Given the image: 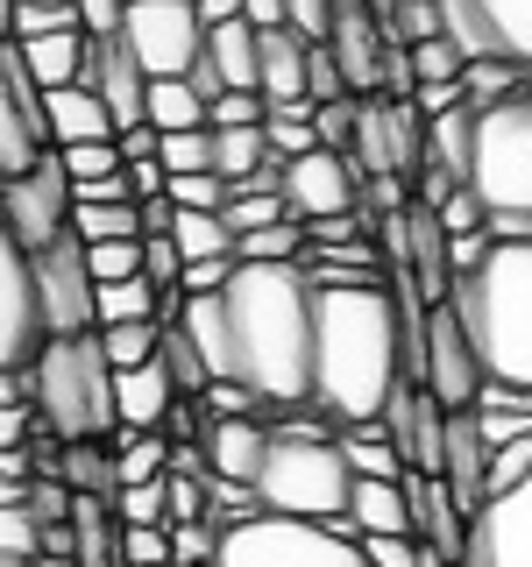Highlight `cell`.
<instances>
[{"instance_id": "cell-1", "label": "cell", "mask_w": 532, "mask_h": 567, "mask_svg": "<svg viewBox=\"0 0 532 567\" xmlns=\"http://www.w3.org/2000/svg\"><path fill=\"white\" fill-rule=\"evenodd\" d=\"M405 383H412V327H405L398 284H327L313 412H327L334 425H377Z\"/></svg>"}, {"instance_id": "cell-2", "label": "cell", "mask_w": 532, "mask_h": 567, "mask_svg": "<svg viewBox=\"0 0 532 567\" xmlns=\"http://www.w3.org/2000/svg\"><path fill=\"white\" fill-rule=\"evenodd\" d=\"M227 327H235V383L263 398V412H306L313 354H319V284L306 262H242L227 284Z\"/></svg>"}, {"instance_id": "cell-3", "label": "cell", "mask_w": 532, "mask_h": 567, "mask_svg": "<svg viewBox=\"0 0 532 567\" xmlns=\"http://www.w3.org/2000/svg\"><path fill=\"white\" fill-rule=\"evenodd\" d=\"M461 312L497 390H532V241H497L475 277H454Z\"/></svg>"}, {"instance_id": "cell-4", "label": "cell", "mask_w": 532, "mask_h": 567, "mask_svg": "<svg viewBox=\"0 0 532 567\" xmlns=\"http://www.w3.org/2000/svg\"><path fill=\"white\" fill-rule=\"evenodd\" d=\"M263 518H298V525H348L355 468L341 454V433H327V412H291L270 425V461L256 475Z\"/></svg>"}, {"instance_id": "cell-5", "label": "cell", "mask_w": 532, "mask_h": 567, "mask_svg": "<svg viewBox=\"0 0 532 567\" xmlns=\"http://www.w3.org/2000/svg\"><path fill=\"white\" fill-rule=\"evenodd\" d=\"M35 377V412H43V433L79 447V440H106L121 433V369L106 362L100 333H79V341H50L43 362L29 369Z\"/></svg>"}, {"instance_id": "cell-6", "label": "cell", "mask_w": 532, "mask_h": 567, "mask_svg": "<svg viewBox=\"0 0 532 567\" xmlns=\"http://www.w3.org/2000/svg\"><path fill=\"white\" fill-rule=\"evenodd\" d=\"M469 192L490 206V220L497 213H532V93L504 100V106H483Z\"/></svg>"}, {"instance_id": "cell-7", "label": "cell", "mask_w": 532, "mask_h": 567, "mask_svg": "<svg viewBox=\"0 0 532 567\" xmlns=\"http://www.w3.org/2000/svg\"><path fill=\"white\" fill-rule=\"evenodd\" d=\"M213 567H369L348 525H298V518H248L221 539Z\"/></svg>"}, {"instance_id": "cell-8", "label": "cell", "mask_w": 532, "mask_h": 567, "mask_svg": "<svg viewBox=\"0 0 532 567\" xmlns=\"http://www.w3.org/2000/svg\"><path fill=\"white\" fill-rule=\"evenodd\" d=\"M129 50L142 58V71L156 79H192L206 58V14L192 8V0H129Z\"/></svg>"}, {"instance_id": "cell-9", "label": "cell", "mask_w": 532, "mask_h": 567, "mask_svg": "<svg viewBox=\"0 0 532 567\" xmlns=\"http://www.w3.org/2000/svg\"><path fill=\"white\" fill-rule=\"evenodd\" d=\"M412 383H426L448 412H475V404H483L490 369H483V354H475V341H469V327H461L454 306L426 312V354H419Z\"/></svg>"}, {"instance_id": "cell-10", "label": "cell", "mask_w": 532, "mask_h": 567, "mask_svg": "<svg viewBox=\"0 0 532 567\" xmlns=\"http://www.w3.org/2000/svg\"><path fill=\"white\" fill-rule=\"evenodd\" d=\"M0 192H8V241H22L29 256H43L50 241H64V235H71L79 185H71V171H64V156H58V150H50L29 177H14V185H0Z\"/></svg>"}, {"instance_id": "cell-11", "label": "cell", "mask_w": 532, "mask_h": 567, "mask_svg": "<svg viewBox=\"0 0 532 567\" xmlns=\"http://www.w3.org/2000/svg\"><path fill=\"white\" fill-rule=\"evenodd\" d=\"M43 348H50V319H43L35 256L22 241H0V369H35Z\"/></svg>"}, {"instance_id": "cell-12", "label": "cell", "mask_w": 532, "mask_h": 567, "mask_svg": "<svg viewBox=\"0 0 532 567\" xmlns=\"http://www.w3.org/2000/svg\"><path fill=\"white\" fill-rule=\"evenodd\" d=\"M35 284H43V319L50 341H79V333H100V284L93 262H85V241L64 235L35 256Z\"/></svg>"}, {"instance_id": "cell-13", "label": "cell", "mask_w": 532, "mask_h": 567, "mask_svg": "<svg viewBox=\"0 0 532 567\" xmlns=\"http://www.w3.org/2000/svg\"><path fill=\"white\" fill-rule=\"evenodd\" d=\"M284 206H291L298 227L362 213V171H355V156L313 150V156H298V164H284Z\"/></svg>"}, {"instance_id": "cell-14", "label": "cell", "mask_w": 532, "mask_h": 567, "mask_svg": "<svg viewBox=\"0 0 532 567\" xmlns=\"http://www.w3.org/2000/svg\"><path fill=\"white\" fill-rule=\"evenodd\" d=\"M334 64H341L348 93L355 100H383V64H390V22L369 0H341V14H334V35H327Z\"/></svg>"}, {"instance_id": "cell-15", "label": "cell", "mask_w": 532, "mask_h": 567, "mask_svg": "<svg viewBox=\"0 0 532 567\" xmlns=\"http://www.w3.org/2000/svg\"><path fill=\"white\" fill-rule=\"evenodd\" d=\"M448 419L454 412L426 383H405L398 398H390L383 425H390V440H398V454H405L412 475H448Z\"/></svg>"}, {"instance_id": "cell-16", "label": "cell", "mask_w": 532, "mask_h": 567, "mask_svg": "<svg viewBox=\"0 0 532 567\" xmlns=\"http://www.w3.org/2000/svg\"><path fill=\"white\" fill-rule=\"evenodd\" d=\"M461 567H532V483L490 496V511L469 525V560Z\"/></svg>"}, {"instance_id": "cell-17", "label": "cell", "mask_w": 532, "mask_h": 567, "mask_svg": "<svg viewBox=\"0 0 532 567\" xmlns=\"http://www.w3.org/2000/svg\"><path fill=\"white\" fill-rule=\"evenodd\" d=\"M85 85H93V93L114 106L121 135L150 121V71H142V58L129 50V35H114V43H93V58H85Z\"/></svg>"}, {"instance_id": "cell-18", "label": "cell", "mask_w": 532, "mask_h": 567, "mask_svg": "<svg viewBox=\"0 0 532 567\" xmlns=\"http://www.w3.org/2000/svg\"><path fill=\"white\" fill-rule=\"evenodd\" d=\"M405 496H412V532L426 554H440L454 567L469 560V511L454 504L448 475H405Z\"/></svg>"}, {"instance_id": "cell-19", "label": "cell", "mask_w": 532, "mask_h": 567, "mask_svg": "<svg viewBox=\"0 0 532 567\" xmlns=\"http://www.w3.org/2000/svg\"><path fill=\"white\" fill-rule=\"evenodd\" d=\"M85 142H121V121L93 85L50 93V150H85Z\"/></svg>"}, {"instance_id": "cell-20", "label": "cell", "mask_w": 532, "mask_h": 567, "mask_svg": "<svg viewBox=\"0 0 532 567\" xmlns=\"http://www.w3.org/2000/svg\"><path fill=\"white\" fill-rule=\"evenodd\" d=\"M206 461H213L221 483H248V489H256L263 461H270V425H263V419H213Z\"/></svg>"}, {"instance_id": "cell-21", "label": "cell", "mask_w": 532, "mask_h": 567, "mask_svg": "<svg viewBox=\"0 0 532 567\" xmlns=\"http://www.w3.org/2000/svg\"><path fill=\"white\" fill-rule=\"evenodd\" d=\"M114 398H121V433H164L171 412H177V383H171V369H164V362H150V369H121Z\"/></svg>"}, {"instance_id": "cell-22", "label": "cell", "mask_w": 532, "mask_h": 567, "mask_svg": "<svg viewBox=\"0 0 532 567\" xmlns=\"http://www.w3.org/2000/svg\"><path fill=\"white\" fill-rule=\"evenodd\" d=\"M348 532H355V539H419L405 483H355V496H348Z\"/></svg>"}, {"instance_id": "cell-23", "label": "cell", "mask_w": 532, "mask_h": 567, "mask_svg": "<svg viewBox=\"0 0 532 567\" xmlns=\"http://www.w3.org/2000/svg\"><path fill=\"white\" fill-rule=\"evenodd\" d=\"M263 35V100L270 106H291V100H313L306 93V71H313V43L298 29H256Z\"/></svg>"}, {"instance_id": "cell-24", "label": "cell", "mask_w": 532, "mask_h": 567, "mask_svg": "<svg viewBox=\"0 0 532 567\" xmlns=\"http://www.w3.org/2000/svg\"><path fill=\"white\" fill-rule=\"evenodd\" d=\"M206 64L221 71L227 93H263V35L248 22H227L206 35Z\"/></svg>"}, {"instance_id": "cell-25", "label": "cell", "mask_w": 532, "mask_h": 567, "mask_svg": "<svg viewBox=\"0 0 532 567\" xmlns=\"http://www.w3.org/2000/svg\"><path fill=\"white\" fill-rule=\"evenodd\" d=\"M341 454H348L355 483H405V475H412L383 419H377V425H341Z\"/></svg>"}, {"instance_id": "cell-26", "label": "cell", "mask_w": 532, "mask_h": 567, "mask_svg": "<svg viewBox=\"0 0 532 567\" xmlns=\"http://www.w3.org/2000/svg\"><path fill=\"white\" fill-rule=\"evenodd\" d=\"M440 35H448V43H454L469 64L504 58V43H497V29H490L483 0H440ZM504 64H511V58H504Z\"/></svg>"}, {"instance_id": "cell-27", "label": "cell", "mask_w": 532, "mask_h": 567, "mask_svg": "<svg viewBox=\"0 0 532 567\" xmlns=\"http://www.w3.org/2000/svg\"><path fill=\"white\" fill-rule=\"evenodd\" d=\"M64 483L79 496L114 504V496H121V454L106 447V440H79V447H64Z\"/></svg>"}, {"instance_id": "cell-28", "label": "cell", "mask_w": 532, "mask_h": 567, "mask_svg": "<svg viewBox=\"0 0 532 567\" xmlns=\"http://www.w3.org/2000/svg\"><path fill=\"white\" fill-rule=\"evenodd\" d=\"M171 241H177V256H185V262L242 256V235H235V227H227V213H177Z\"/></svg>"}, {"instance_id": "cell-29", "label": "cell", "mask_w": 532, "mask_h": 567, "mask_svg": "<svg viewBox=\"0 0 532 567\" xmlns=\"http://www.w3.org/2000/svg\"><path fill=\"white\" fill-rule=\"evenodd\" d=\"M150 128H156V135H192V128H206V100L192 93V79H156V85H150Z\"/></svg>"}, {"instance_id": "cell-30", "label": "cell", "mask_w": 532, "mask_h": 567, "mask_svg": "<svg viewBox=\"0 0 532 567\" xmlns=\"http://www.w3.org/2000/svg\"><path fill=\"white\" fill-rule=\"evenodd\" d=\"M142 319H164V291L150 277L100 284V327H142Z\"/></svg>"}, {"instance_id": "cell-31", "label": "cell", "mask_w": 532, "mask_h": 567, "mask_svg": "<svg viewBox=\"0 0 532 567\" xmlns=\"http://www.w3.org/2000/svg\"><path fill=\"white\" fill-rule=\"evenodd\" d=\"M156 362L171 369V383H177V398H206L213 390V369H206V354H200V341H192L177 319H164V354Z\"/></svg>"}, {"instance_id": "cell-32", "label": "cell", "mask_w": 532, "mask_h": 567, "mask_svg": "<svg viewBox=\"0 0 532 567\" xmlns=\"http://www.w3.org/2000/svg\"><path fill=\"white\" fill-rule=\"evenodd\" d=\"M171 447H177V440L171 433H121V489H129V483H164V475H171Z\"/></svg>"}, {"instance_id": "cell-33", "label": "cell", "mask_w": 532, "mask_h": 567, "mask_svg": "<svg viewBox=\"0 0 532 567\" xmlns=\"http://www.w3.org/2000/svg\"><path fill=\"white\" fill-rule=\"evenodd\" d=\"M100 348L114 369H150L164 354V319H142V327H100Z\"/></svg>"}, {"instance_id": "cell-34", "label": "cell", "mask_w": 532, "mask_h": 567, "mask_svg": "<svg viewBox=\"0 0 532 567\" xmlns=\"http://www.w3.org/2000/svg\"><path fill=\"white\" fill-rule=\"evenodd\" d=\"M71 235L85 248L100 241H142V206H79L71 213Z\"/></svg>"}, {"instance_id": "cell-35", "label": "cell", "mask_w": 532, "mask_h": 567, "mask_svg": "<svg viewBox=\"0 0 532 567\" xmlns=\"http://www.w3.org/2000/svg\"><path fill=\"white\" fill-rule=\"evenodd\" d=\"M291 220V206H284L277 185H242L235 199H227V227L235 235H263V227H284Z\"/></svg>"}, {"instance_id": "cell-36", "label": "cell", "mask_w": 532, "mask_h": 567, "mask_svg": "<svg viewBox=\"0 0 532 567\" xmlns=\"http://www.w3.org/2000/svg\"><path fill=\"white\" fill-rule=\"evenodd\" d=\"M483 14H490L497 43H504V58L532 71V0H483Z\"/></svg>"}, {"instance_id": "cell-37", "label": "cell", "mask_w": 532, "mask_h": 567, "mask_svg": "<svg viewBox=\"0 0 532 567\" xmlns=\"http://www.w3.org/2000/svg\"><path fill=\"white\" fill-rule=\"evenodd\" d=\"M469 106H504V100H519L525 93V64H504V58H490V64H469Z\"/></svg>"}, {"instance_id": "cell-38", "label": "cell", "mask_w": 532, "mask_h": 567, "mask_svg": "<svg viewBox=\"0 0 532 567\" xmlns=\"http://www.w3.org/2000/svg\"><path fill=\"white\" fill-rule=\"evenodd\" d=\"M0 560H43V518L29 504H0Z\"/></svg>"}, {"instance_id": "cell-39", "label": "cell", "mask_w": 532, "mask_h": 567, "mask_svg": "<svg viewBox=\"0 0 532 567\" xmlns=\"http://www.w3.org/2000/svg\"><path fill=\"white\" fill-rule=\"evenodd\" d=\"M114 518L121 525H171V475L164 483H129L114 496Z\"/></svg>"}, {"instance_id": "cell-40", "label": "cell", "mask_w": 532, "mask_h": 567, "mask_svg": "<svg viewBox=\"0 0 532 567\" xmlns=\"http://www.w3.org/2000/svg\"><path fill=\"white\" fill-rule=\"evenodd\" d=\"M64 156V171H71V185H100V177H121L129 171V156H121V142H85V150H58Z\"/></svg>"}, {"instance_id": "cell-41", "label": "cell", "mask_w": 532, "mask_h": 567, "mask_svg": "<svg viewBox=\"0 0 532 567\" xmlns=\"http://www.w3.org/2000/svg\"><path fill=\"white\" fill-rule=\"evenodd\" d=\"M412 71H419V85H461L469 79V58H461L448 35H433V43L412 50Z\"/></svg>"}, {"instance_id": "cell-42", "label": "cell", "mask_w": 532, "mask_h": 567, "mask_svg": "<svg viewBox=\"0 0 532 567\" xmlns=\"http://www.w3.org/2000/svg\"><path fill=\"white\" fill-rule=\"evenodd\" d=\"M121 554H129V567H177L171 525H121Z\"/></svg>"}, {"instance_id": "cell-43", "label": "cell", "mask_w": 532, "mask_h": 567, "mask_svg": "<svg viewBox=\"0 0 532 567\" xmlns=\"http://www.w3.org/2000/svg\"><path fill=\"white\" fill-rule=\"evenodd\" d=\"M440 35V0H398V14H390V43L419 50Z\"/></svg>"}, {"instance_id": "cell-44", "label": "cell", "mask_w": 532, "mask_h": 567, "mask_svg": "<svg viewBox=\"0 0 532 567\" xmlns=\"http://www.w3.org/2000/svg\"><path fill=\"white\" fill-rule=\"evenodd\" d=\"M85 262H93V284L150 277V270H142V241H100V248H85Z\"/></svg>"}, {"instance_id": "cell-45", "label": "cell", "mask_w": 532, "mask_h": 567, "mask_svg": "<svg viewBox=\"0 0 532 567\" xmlns=\"http://www.w3.org/2000/svg\"><path fill=\"white\" fill-rule=\"evenodd\" d=\"M313 128H319V142H327V150L355 156V128H362V100H327V106L313 114Z\"/></svg>"}, {"instance_id": "cell-46", "label": "cell", "mask_w": 532, "mask_h": 567, "mask_svg": "<svg viewBox=\"0 0 532 567\" xmlns=\"http://www.w3.org/2000/svg\"><path fill=\"white\" fill-rule=\"evenodd\" d=\"M164 171H171V177H200V171H213V128L164 135Z\"/></svg>"}, {"instance_id": "cell-47", "label": "cell", "mask_w": 532, "mask_h": 567, "mask_svg": "<svg viewBox=\"0 0 532 567\" xmlns=\"http://www.w3.org/2000/svg\"><path fill=\"white\" fill-rule=\"evenodd\" d=\"M221 525H171V546H177V567H213L221 560Z\"/></svg>"}, {"instance_id": "cell-48", "label": "cell", "mask_w": 532, "mask_h": 567, "mask_svg": "<svg viewBox=\"0 0 532 567\" xmlns=\"http://www.w3.org/2000/svg\"><path fill=\"white\" fill-rule=\"evenodd\" d=\"M263 121H270V100H263V93H227L206 114V128H263Z\"/></svg>"}, {"instance_id": "cell-49", "label": "cell", "mask_w": 532, "mask_h": 567, "mask_svg": "<svg viewBox=\"0 0 532 567\" xmlns=\"http://www.w3.org/2000/svg\"><path fill=\"white\" fill-rule=\"evenodd\" d=\"M306 93H313V106H327V100H355V93H348V79H341V64H334V50H327V43H313V71H306Z\"/></svg>"}, {"instance_id": "cell-50", "label": "cell", "mask_w": 532, "mask_h": 567, "mask_svg": "<svg viewBox=\"0 0 532 567\" xmlns=\"http://www.w3.org/2000/svg\"><path fill=\"white\" fill-rule=\"evenodd\" d=\"M79 29L93 35V43H114V35L129 29V0H79Z\"/></svg>"}, {"instance_id": "cell-51", "label": "cell", "mask_w": 532, "mask_h": 567, "mask_svg": "<svg viewBox=\"0 0 532 567\" xmlns=\"http://www.w3.org/2000/svg\"><path fill=\"white\" fill-rule=\"evenodd\" d=\"M206 412L213 419H263V398L248 383H213L206 390Z\"/></svg>"}, {"instance_id": "cell-52", "label": "cell", "mask_w": 532, "mask_h": 567, "mask_svg": "<svg viewBox=\"0 0 532 567\" xmlns=\"http://www.w3.org/2000/svg\"><path fill=\"white\" fill-rule=\"evenodd\" d=\"M334 14H341V0H291V29L306 35V43H327Z\"/></svg>"}, {"instance_id": "cell-53", "label": "cell", "mask_w": 532, "mask_h": 567, "mask_svg": "<svg viewBox=\"0 0 532 567\" xmlns=\"http://www.w3.org/2000/svg\"><path fill=\"white\" fill-rule=\"evenodd\" d=\"M369 567H426V546L419 539H362Z\"/></svg>"}, {"instance_id": "cell-54", "label": "cell", "mask_w": 532, "mask_h": 567, "mask_svg": "<svg viewBox=\"0 0 532 567\" xmlns=\"http://www.w3.org/2000/svg\"><path fill=\"white\" fill-rule=\"evenodd\" d=\"M412 106H419V121L461 114V106H469V85H419V93H412Z\"/></svg>"}, {"instance_id": "cell-55", "label": "cell", "mask_w": 532, "mask_h": 567, "mask_svg": "<svg viewBox=\"0 0 532 567\" xmlns=\"http://www.w3.org/2000/svg\"><path fill=\"white\" fill-rule=\"evenodd\" d=\"M29 419H43V412H29V398H0V447H22Z\"/></svg>"}, {"instance_id": "cell-56", "label": "cell", "mask_w": 532, "mask_h": 567, "mask_svg": "<svg viewBox=\"0 0 532 567\" xmlns=\"http://www.w3.org/2000/svg\"><path fill=\"white\" fill-rule=\"evenodd\" d=\"M248 29H291V0H248Z\"/></svg>"}, {"instance_id": "cell-57", "label": "cell", "mask_w": 532, "mask_h": 567, "mask_svg": "<svg viewBox=\"0 0 532 567\" xmlns=\"http://www.w3.org/2000/svg\"><path fill=\"white\" fill-rule=\"evenodd\" d=\"M192 8L206 14V29H227V22H242V14H248V0H192Z\"/></svg>"}, {"instance_id": "cell-58", "label": "cell", "mask_w": 532, "mask_h": 567, "mask_svg": "<svg viewBox=\"0 0 532 567\" xmlns=\"http://www.w3.org/2000/svg\"><path fill=\"white\" fill-rule=\"evenodd\" d=\"M14 8H79V0H14Z\"/></svg>"}, {"instance_id": "cell-59", "label": "cell", "mask_w": 532, "mask_h": 567, "mask_svg": "<svg viewBox=\"0 0 532 567\" xmlns=\"http://www.w3.org/2000/svg\"><path fill=\"white\" fill-rule=\"evenodd\" d=\"M35 567H79V560H58V554H43V560H35Z\"/></svg>"}]
</instances>
